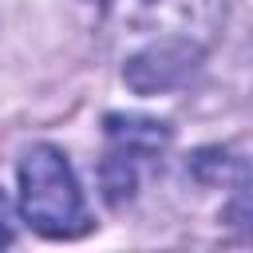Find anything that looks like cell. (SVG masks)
<instances>
[{"label": "cell", "mask_w": 253, "mask_h": 253, "mask_svg": "<svg viewBox=\"0 0 253 253\" xmlns=\"http://www.w3.org/2000/svg\"><path fill=\"white\" fill-rule=\"evenodd\" d=\"M119 71L134 95L174 91L221 40L229 0H107Z\"/></svg>", "instance_id": "6da1fadb"}, {"label": "cell", "mask_w": 253, "mask_h": 253, "mask_svg": "<svg viewBox=\"0 0 253 253\" xmlns=\"http://www.w3.org/2000/svg\"><path fill=\"white\" fill-rule=\"evenodd\" d=\"M16 174H20V213L36 233L51 241H71L91 229L87 198L59 146H47V142L32 146L20 158Z\"/></svg>", "instance_id": "7a4b0ae2"}, {"label": "cell", "mask_w": 253, "mask_h": 253, "mask_svg": "<svg viewBox=\"0 0 253 253\" xmlns=\"http://www.w3.org/2000/svg\"><path fill=\"white\" fill-rule=\"evenodd\" d=\"M170 142V126L142 115H107V158H103V194L111 206L134 198L138 166L158 158Z\"/></svg>", "instance_id": "3957f363"}, {"label": "cell", "mask_w": 253, "mask_h": 253, "mask_svg": "<svg viewBox=\"0 0 253 253\" xmlns=\"http://www.w3.org/2000/svg\"><path fill=\"white\" fill-rule=\"evenodd\" d=\"M4 245H12V229H8V202H4V194H0V249Z\"/></svg>", "instance_id": "277c9868"}, {"label": "cell", "mask_w": 253, "mask_h": 253, "mask_svg": "<svg viewBox=\"0 0 253 253\" xmlns=\"http://www.w3.org/2000/svg\"><path fill=\"white\" fill-rule=\"evenodd\" d=\"M95 4H107V0H95Z\"/></svg>", "instance_id": "5b68a950"}]
</instances>
